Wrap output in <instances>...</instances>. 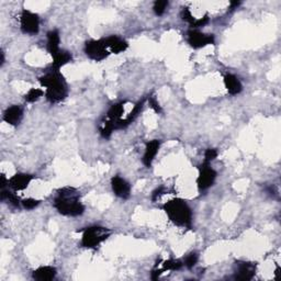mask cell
Returning a JSON list of instances; mask_svg holds the SVG:
<instances>
[{
    "label": "cell",
    "instance_id": "7a4b0ae2",
    "mask_svg": "<svg viewBox=\"0 0 281 281\" xmlns=\"http://www.w3.org/2000/svg\"><path fill=\"white\" fill-rule=\"evenodd\" d=\"M41 87L45 88V98L49 104H61L67 98L68 88L65 77L60 70L51 69L39 78Z\"/></svg>",
    "mask_w": 281,
    "mask_h": 281
},
{
    "label": "cell",
    "instance_id": "6da1fadb",
    "mask_svg": "<svg viewBox=\"0 0 281 281\" xmlns=\"http://www.w3.org/2000/svg\"><path fill=\"white\" fill-rule=\"evenodd\" d=\"M53 206L64 217H79L85 212V206L81 202V193L73 187H63L57 190Z\"/></svg>",
    "mask_w": 281,
    "mask_h": 281
},
{
    "label": "cell",
    "instance_id": "30bf717a",
    "mask_svg": "<svg viewBox=\"0 0 281 281\" xmlns=\"http://www.w3.org/2000/svg\"><path fill=\"white\" fill-rule=\"evenodd\" d=\"M111 189L118 198L122 200H127L131 197V185L127 180L119 175L111 178Z\"/></svg>",
    "mask_w": 281,
    "mask_h": 281
},
{
    "label": "cell",
    "instance_id": "7402d4cb",
    "mask_svg": "<svg viewBox=\"0 0 281 281\" xmlns=\"http://www.w3.org/2000/svg\"><path fill=\"white\" fill-rule=\"evenodd\" d=\"M183 267L184 263L182 261H179V259H168V261H164L162 264L163 272L180 270Z\"/></svg>",
    "mask_w": 281,
    "mask_h": 281
},
{
    "label": "cell",
    "instance_id": "cb8c5ba5",
    "mask_svg": "<svg viewBox=\"0 0 281 281\" xmlns=\"http://www.w3.org/2000/svg\"><path fill=\"white\" fill-rule=\"evenodd\" d=\"M169 3L167 0H156L153 5V11L157 17H162L163 14L166 12V9L168 8Z\"/></svg>",
    "mask_w": 281,
    "mask_h": 281
},
{
    "label": "cell",
    "instance_id": "9c48e42d",
    "mask_svg": "<svg viewBox=\"0 0 281 281\" xmlns=\"http://www.w3.org/2000/svg\"><path fill=\"white\" fill-rule=\"evenodd\" d=\"M256 270V263L246 261H236L234 264V279L239 281H250L255 277Z\"/></svg>",
    "mask_w": 281,
    "mask_h": 281
},
{
    "label": "cell",
    "instance_id": "e0dca14e",
    "mask_svg": "<svg viewBox=\"0 0 281 281\" xmlns=\"http://www.w3.org/2000/svg\"><path fill=\"white\" fill-rule=\"evenodd\" d=\"M126 100H124V101H120V103H117L112 105L109 110H108L107 114H106V119L111 121L112 123L115 124V127H117V131H118V123L119 121L122 120V115H123L124 111H125V105H126Z\"/></svg>",
    "mask_w": 281,
    "mask_h": 281
},
{
    "label": "cell",
    "instance_id": "ba28073f",
    "mask_svg": "<svg viewBox=\"0 0 281 281\" xmlns=\"http://www.w3.org/2000/svg\"><path fill=\"white\" fill-rule=\"evenodd\" d=\"M187 42H188V44L192 48L199 49L208 45H213L215 43V37L213 34H207L198 30H194V29H190L187 32Z\"/></svg>",
    "mask_w": 281,
    "mask_h": 281
},
{
    "label": "cell",
    "instance_id": "f546056e",
    "mask_svg": "<svg viewBox=\"0 0 281 281\" xmlns=\"http://www.w3.org/2000/svg\"><path fill=\"white\" fill-rule=\"evenodd\" d=\"M208 23H209V14H206L203 18H197V20L194 21V23L191 25V29H194V30H196V29L205 27Z\"/></svg>",
    "mask_w": 281,
    "mask_h": 281
},
{
    "label": "cell",
    "instance_id": "83f0119b",
    "mask_svg": "<svg viewBox=\"0 0 281 281\" xmlns=\"http://www.w3.org/2000/svg\"><path fill=\"white\" fill-rule=\"evenodd\" d=\"M40 202H41L40 200H37L34 198H27V199L22 200L21 205H22V208L25 209V210L31 211V210H33V209L37 208L40 205Z\"/></svg>",
    "mask_w": 281,
    "mask_h": 281
},
{
    "label": "cell",
    "instance_id": "d4e9b609",
    "mask_svg": "<svg viewBox=\"0 0 281 281\" xmlns=\"http://www.w3.org/2000/svg\"><path fill=\"white\" fill-rule=\"evenodd\" d=\"M198 262H199L198 253H196V251H191V253H189L185 257V261L183 263H184V266L186 268L192 269L194 266L198 264Z\"/></svg>",
    "mask_w": 281,
    "mask_h": 281
},
{
    "label": "cell",
    "instance_id": "4dcf8cb0",
    "mask_svg": "<svg viewBox=\"0 0 281 281\" xmlns=\"http://www.w3.org/2000/svg\"><path fill=\"white\" fill-rule=\"evenodd\" d=\"M166 193V190H165L164 187H160V188H156L153 193H152V201L153 202H155V201H157L158 199H160L163 194Z\"/></svg>",
    "mask_w": 281,
    "mask_h": 281
},
{
    "label": "cell",
    "instance_id": "d6986e66",
    "mask_svg": "<svg viewBox=\"0 0 281 281\" xmlns=\"http://www.w3.org/2000/svg\"><path fill=\"white\" fill-rule=\"evenodd\" d=\"M60 43L61 37L59 30L54 29V30H51L46 33V49L47 52L52 55V57L61 51Z\"/></svg>",
    "mask_w": 281,
    "mask_h": 281
},
{
    "label": "cell",
    "instance_id": "5b68a950",
    "mask_svg": "<svg viewBox=\"0 0 281 281\" xmlns=\"http://www.w3.org/2000/svg\"><path fill=\"white\" fill-rule=\"evenodd\" d=\"M85 53L88 56V59L95 62H103L110 56L109 49L104 39L99 40H89L85 43Z\"/></svg>",
    "mask_w": 281,
    "mask_h": 281
},
{
    "label": "cell",
    "instance_id": "2e32d148",
    "mask_svg": "<svg viewBox=\"0 0 281 281\" xmlns=\"http://www.w3.org/2000/svg\"><path fill=\"white\" fill-rule=\"evenodd\" d=\"M223 83H224V87L231 96H237L243 91V84L240 78L234 74H225L223 77Z\"/></svg>",
    "mask_w": 281,
    "mask_h": 281
},
{
    "label": "cell",
    "instance_id": "f1b7e54d",
    "mask_svg": "<svg viewBox=\"0 0 281 281\" xmlns=\"http://www.w3.org/2000/svg\"><path fill=\"white\" fill-rule=\"evenodd\" d=\"M218 156H219L218 149H215V148H207L206 152H205V160H203V162L211 164L213 161L217 160Z\"/></svg>",
    "mask_w": 281,
    "mask_h": 281
},
{
    "label": "cell",
    "instance_id": "1f68e13d",
    "mask_svg": "<svg viewBox=\"0 0 281 281\" xmlns=\"http://www.w3.org/2000/svg\"><path fill=\"white\" fill-rule=\"evenodd\" d=\"M241 4H242L241 2H231L229 3V11H234L235 9L239 8Z\"/></svg>",
    "mask_w": 281,
    "mask_h": 281
},
{
    "label": "cell",
    "instance_id": "52a82bcc",
    "mask_svg": "<svg viewBox=\"0 0 281 281\" xmlns=\"http://www.w3.org/2000/svg\"><path fill=\"white\" fill-rule=\"evenodd\" d=\"M20 29L24 34H38L40 31L39 14L29 9H23L20 14Z\"/></svg>",
    "mask_w": 281,
    "mask_h": 281
},
{
    "label": "cell",
    "instance_id": "d6a6232c",
    "mask_svg": "<svg viewBox=\"0 0 281 281\" xmlns=\"http://www.w3.org/2000/svg\"><path fill=\"white\" fill-rule=\"evenodd\" d=\"M5 63H6V57H5V53H4V51H2V52H0V66H4V65H5Z\"/></svg>",
    "mask_w": 281,
    "mask_h": 281
},
{
    "label": "cell",
    "instance_id": "ac0fdd59",
    "mask_svg": "<svg viewBox=\"0 0 281 281\" xmlns=\"http://www.w3.org/2000/svg\"><path fill=\"white\" fill-rule=\"evenodd\" d=\"M57 270L53 266H41L32 271V278L38 281H51L55 279Z\"/></svg>",
    "mask_w": 281,
    "mask_h": 281
},
{
    "label": "cell",
    "instance_id": "4fadbf2b",
    "mask_svg": "<svg viewBox=\"0 0 281 281\" xmlns=\"http://www.w3.org/2000/svg\"><path fill=\"white\" fill-rule=\"evenodd\" d=\"M161 148V141L160 140H152L148 141L145 145V149H144V154H143V158L142 162L143 165L146 168L152 167V164L155 160L156 155L160 152Z\"/></svg>",
    "mask_w": 281,
    "mask_h": 281
},
{
    "label": "cell",
    "instance_id": "603a6c76",
    "mask_svg": "<svg viewBox=\"0 0 281 281\" xmlns=\"http://www.w3.org/2000/svg\"><path fill=\"white\" fill-rule=\"evenodd\" d=\"M43 95H45V92L43 91L42 89L31 88L24 95V100H25V103H28V104H33L35 101H38V100L41 97H43Z\"/></svg>",
    "mask_w": 281,
    "mask_h": 281
},
{
    "label": "cell",
    "instance_id": "277c9868",
    "mask_svg": "<svg viewBox=\"0 0 281 281\" xmlns=\"http://www.w3.org/2000/svg\"><path fill=\"white\" fill-rule=\"evenodd\" d=\"M82 240L81 246L87 249H95L100 244L109 239L111 229L100 225H91L81 231Z\"/></svg>",
    "mask_w": 281,
    "mask_h": 281
},
{
    "label": "cell",
    "instance_id": "5bb4252c",
    "mask_svg": "<svg viewBox=\"0 0 281 281\" xmlns=\"http://www.w3.org/2000/svg\"><path fill=\"white\" fill-rule=\"evenodd\" d=\"M105 42L108 49L111 54H121L125 52L129 47V43L119 35H110L105 38Z\"/></svg>",
    "mask_w": 281,
    "mask_h": 281
},
{
    "label": "cell",
    "instance_id": "9a60e30c",
    "mask_svg": "<svg viewBox=\"0 0 281 281\" xmlns=\"http://www.w3.org/2000/svg\"><path fill=\"white\" fill-rule=\"evenodd\" d=\"M145 101H146V98H143V99L139 100V101L133 106L132 110L130 111V113L126 115V117L124 119H122V120L119 121L118 130H124L130 124L133 123V122L136 120V118H138L139 115L141 114L143 108H144V105H145Z\"/></svg>",
    "mask_w": 281,
    "mask_h": 281
},
{
    "label": "cell",
    "instance_id": "4316f807",
    "mask_svg": "<svg viewBox=\"0 0 281 281\" xmlns=\"http://www.w3.org/2000/svg\"><path fill=\"white\" fill-rule=\"evenodd\" d=\"M180 17H182V20L185 21V22L189 23L190 27L194 23V21L197 20V18L193 17V14L191 13L188 7H185V8H183L182 12H180Z\"/></svg>",
    "mask_w": 281,
    "mask_h": 281
},
{
    "label": "cell",
    "instance_id": "8fae6325",
    "mask_svg": "<svg viewBox=\"0 0 281 281\" xmlns=\"http://www.w3.org/2000/svg\"><path fill=\"white\" fill-rule=\"evenodd\" d=\"M34 179H37L34 175L25 174V172H19L9 178V188L14 192L25 190Z\"/></svg>",
    "mask_w": 281,
    "mask_h": 281
},
{
    "label": "cell",
    "instance_id": "8992f818",
    "mask_svg": "<svg viewBox=\"0 0 281 281\" xmlns=\"http://www.w3.org/2000/svg\"><path fill=\"white\" fill-rule=\"evenodd\" d=\"M198 169H199V174H198L196 183H197L198 190L203 192V191H207L209 188H211V187L214 185L215 180H217V177H218V172L211 167V164L205 163V162L200 165Z\"/></svg>",
    "mask_w": 281,
    "mask_h": 281
},
{
    "label": "cell",
    "instance_id": "ffe728a7",
    "mask_svg": "<svg viewBox=\"0 0 281 281\" xmlns=\"http://www.w3.org/2000/svg\"><path fill=\"white\" fill-rule=\"evenodd\" d=\"M73 61V55L70 52L65 51V49H61L59 53H56L53 56V62H52V69L54 70H60L65 65H67Z\"/></svg>",
    "mask_w": 281,
    "mask_h": 281
},
{
    "label": "cell",
    "instance_id": "7c38bea8",
    "mask_svg": "<svg viewBox=\"0 0 281 281\" xmlns=\"http://www.w3.org/2000/svg\"><path fill=\"white\" fill-rule=\"evenodd\" d=\"M23 119V109L18 105L7 108L3 115V120L11 126H18Z\"/></svg>",
    "mask_w": 281,
    "mask_h": 281
},
{
    "label": "cell",
    "instance_id": "44dd1931",
    "mask_svg": "<svg viewBox=\"0 0 281 281\" xmlns=\"http://www.w3.org/2000/svg\"><path fill=\"white\" fill-rule=\"evenodd\" d=\"M0 196H2V201H8V203L14 208L22 207V205H21L22 200H20V198L17 196V194L12 191L3 189L2 192H0Z\"/></svg>",
    "mask_w": 281,
    "mask_h": 281
},
{
    "label": "cell",
    "instance_id": "3957f363",
    "mask_svg": "<svg viewBox=\"0 0 281 281\" xmlns=\"http://www.w3.org/2000/svg\"><path fill=\"white\" fill-rule=\"evenodd\" d=\"M163 210L175 225L186 228L192 227V210L184 199L174 198L169 200L163 206Z\"/></svg>",
    "mask_w": 281,
    "mask_h": 281
},
{
    "label": "cell",
    "instance_id": "484cf974",
    "mask_svg": "<svg viewBox=\"0 0 281 281\" xmlns=\"http://www.w3.org/2000/svg\"><path fill=\"white\" fill-rule=\"evenodd\" d=\"M146 100H147L149 108H150V109H152L155 113H157V114H162V113H163V108H162V106L160 105V103H158L157 98L153 95V93H152V95H149L148 98H146Z\"/></svg>",
    "mask_w": 281,
    "mask_h": 281
}]
</instances>
